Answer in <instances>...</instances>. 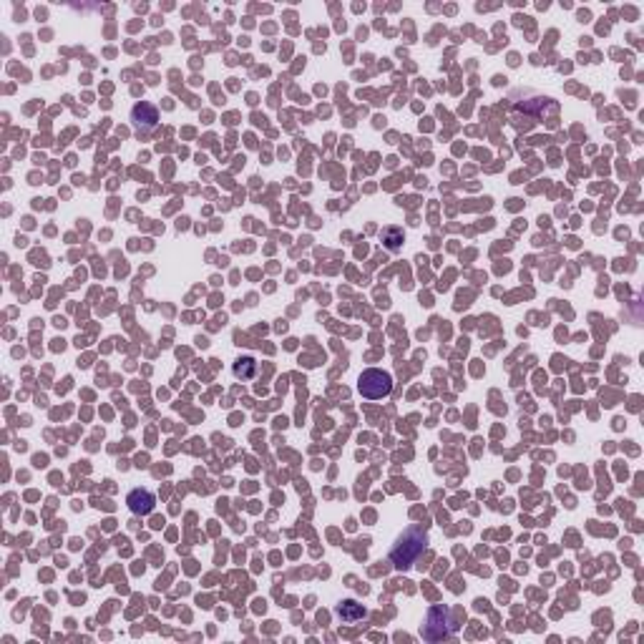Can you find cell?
<instances>
[{
    "mask_svg": "<svg viewBox=\"0 0 644 644\" xmlns=\"http://www.w3.org/2000/svg\"><path fill=\"white\" fill-rule=\"evenodd\" d=\"M428 546V533L423 528H408L403 536L398 538V543L390 551V559L398 569H408V566L416 564V559L423 554V548Z\"/></svg>",
    "mask_w": 644,
    "mask_h": 644,
    "instance_id": "6da1fadb",
    "label": "cell"
},
{
    "mask_svg": "<svg viewBox=\"0 0 644 644\" xmlns=\"http://www.w3.org/2000/svg\"><path fill=\"white\" fill-rule=\"evenodd\" d=\"M357 390L367 400H383L393 393V378L380 367H370V370H362L357 378Z\"/></svg>",
    "mask_w": 644,
    "mask_h": 644,
    "instance_id": "7a4b0ae2",
    "label": "cell"
},
{
    "mask_svg": "<svg viewBox=\"0 0 644 644\" xmlns=\"http://www.w3.org/2000/svg\"><path fill=\"white\" fill-rule=\"evenodd\" d=\"M423 639L428 642H438V639L451 637V612L446 607H433L426 614V624L421 627Z\"/></svg>",
    "mask_w": 644,
    "mask_h": 644,
    "instance_id": "3957f363",
    "label": "cell"
},
{
    "mask_svg": "<svg viewBox=\"0 0 644 644\" xmlns=\"http://www.w3.org/2000/svg\"><path fill=\"white\" fill-rule=\"evenodd\" d=\"M131 123L136 128H141V131H151V128L159 123V111H156V106H151V103L139 101L131 108Z\"/></svg>",
    "mask_w": 644,
    "mask_h": 644,
    "instance_id": "277c9868",
    "label": "cell"
},
{
    "mask_svg": "<svg viewBox=\"0 0 644 644\" xmlns=\"http://www.w3.org/2000/svg\"><path fill=\"white\" fill-rule=\"evenodd\" d=\"M126 504H128V508H131V511L136 513V516H149V513L154 511L156 499H154V494H151V491H146V489H133L131 494H128Z\"/></svg>",
    "mask_w": 644,
    "mask_h": 644,
    "instance_id": "5b68a950",
    "label": "cell"
},
{
    "mask_svg": "<svg viewBox=\"0 0 644 644\" xmlns=\"http://www.w3.org/2000/svg\"><path fill=\"white\" fill-rule=\"evenodd\" d=\"M232 373H235L237 380H252L257 375V360L250 355L245 357H237L235 367H232Z\"/></svg>",
    "mask_w": 644,
    "mask_h": 644,
    "instance_id": "8992f818",
    "label": "cell"
},
{
    "mask_svg": "<svg viewBox=\"0 0 644 644\" xmlns=\"http://www.w3.org/2000/svg\"><path fill=\"white\" fill-rule=\"evenodd\" d=\"M335 612H337V617H340L342 622H357V619L365 617V607L357 604V602H350V599L342 602V604H337Z\"/></svg>",
    "mask_w": 644,
    "mask_h": 644,
    "instance_id": "52a82bcc",
    "label": "cell"
},
{
    "mask_svg": "<svg viewBox=\"0 0 644 644\" xmlns=\"http://www.w3.org/2000/svg\"><path fill=\"white\" fill-rule=\"evenodd\" d=\"M383 240H385V245H388V250H398L400 242H403V232H400V229H385Z\"/></svg>",
    "mask_w": 644,
    "mask_h": 644,
    "instance_id": "ba28073f",
    "label": "cell"
}]
</instances>
